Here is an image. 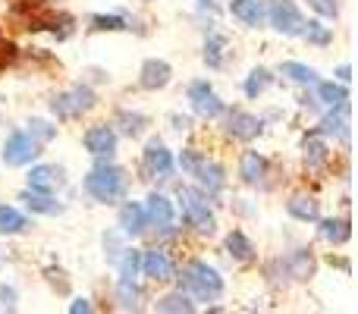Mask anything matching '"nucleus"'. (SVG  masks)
I'll use <instances>...</instances> for the list:
<instances>
[{
  "instance_id": "f257e3e1",
  "label": "nucleus",
  "mask_w": 358,
  "mask_h": 314,
  "mask_svg": "<svg viewBox=\"0 0 358 314\" xmlns=\"http://www.w3.org/2000/svg\"><path fill=\"white\" fill-rule=\"evenodd\" d=\"M179 290L192 292V296L201 299V302H214V299L223 296V280L210 264L192 261V264L182 271V277H179Z\"/></svg>"
},
{
  "instance_id": "f03ea898",
  "label": "nucleus",
  "mask_w": 358,
  "mask_h": 314,
  "mask_svg": "<svg viewBox=\"0 0 358 314\" xmlns=\"http://www.w3.org/2000/svg\"><path fill=\"white\" fill-rule=\"evenodd\" d=\"M85 189H88V195H92V198L110 204V201H117V198H123V192H126V173L120 170V166L101 164V166H94V170L85 176Z\"/></svg>"
},
{
  "instance_id": "7ed1b4c3",
  "label": "nucleus",
  "mask_w": 358,
  "mask_h": 314,
  "mask_svg": "<svg viewBox=\"0 0 358 314\" xmlns=\"http://www.w3.org/2000/svg\"><path fill=\"white\" fill-rule=\"evenodd\" d=\"M179 201H182V220L189 227H195L198 233H214L217 223H214V214H210L208 201H204L201 192L195 189H179Z\"/></svg>"
},
{
  "instance_id": "20e7f679",
  "label": "nucleus",
  "mask_w": 358,
  "mask_h": 314,
  "mask_svg": "<svg viewBox=\"0 0 358 314\" xmlns=\"http://www.w3.org/2000/svg\"><path fill=\"white\" fill-rule=\"evenodd\" d=\"M94 104H98V98H94L92 88L76 85V88H69V92L57 94V98L50 101V110H54L60 120H73V117H82V113H88Z\"/></svg>"
},
{
  "instance_id": "39448f33",
  "label": "nucleus",
  "mask_w": 358,
  "mask_h": 314,
  "mask_svg": "<svg viewBox=\"0 0 358 314\" xmlns=\"http://www.w3.org/2000/svg\"><path fill=\"white\" fill-rule=\"evenodd\" d=\"M267 19H271V25L280 31V35H302L305 31V16L299 13V6L292 3V0H271V6H267Z\"/></svg>"
},
{
  "instance_id": "423d86ee",
  "label": "nucleus",
  "mask_w": 358,
  "mask_h": 314,
  "mask_svg": "<svg viewBox=\"0 0 358 314\" xmlns=\"http://www.w3.org/2000/svg\"><path fill=\"white\" fill-rule=\"evenodd\" d=\"M38 155H41V151H38V142L31 136H25V132H13L3 145V164L6 166H25Z\"/></svg>"
},
{
  "instance_id": "0eeeda50",
  "label": "nucleus",
  "mask_w": 358,
  "mask_h": 314,
  "mask_svg": "<svg viewBox=\"0 0 358 314\" xmlns=\"http://www.w3.org/2000/svg\"><path fill=\"white\" fill-rule=\"evenodd\" d=\"M189 101H192V107H195L198 117L214 120V117H220L223 113V101L217 98L214 88H210L208 82H195V85L189 88Z\"/></svg>"
},
{
  "instance_id": "6e6552de",
  "label": "nucleus",
  "mask_w": 358,
  "mask_h": 314,
  "mask_svg": "<svg viewBox=\"0 0 358 314\" xmlns=\"http://www.w3.org/2000/svg\"><path fill=\"white\" fill-rule=\"evenodd\" d=\"M85 148H88V155H94L98 160L110 157L117 151V132L110 126H94V129L85 132Z\"/></svg>"
},
{
  "instance_id": "1a4fd4ad",
  "label": "nucleus",
  "mask_w": 358,
  "mask_h": 314,
  "mask_svg": "<svg viewBox=\"0 0 358 314\" xmlns=\"http://www.w3.org/2000/svg\"><path fill=\"white\" fill-rule=\"evenodd\" d=\"M227 132L233 138H239V142H252V138L261 136V120L245 110H233L227 117Z\"/></svg>"
},
{
  "instance_id": "9d476101",
  "label": "nucleus",
  "mask_w": 358,
  "mask_h": 314,
  "mask_svg": "<svg viewBox=\"0 0 358 314\" xmlns=\"http://www.w3.org/2000/svg\"><path fill=\"white\" fill-rule=\"evenodd\" d=\"M170 76H173V69H170L167 60H145L142 73H138V85L148 88V92H157V88L170 85Z\"/></svg>"
},
{
  "instance_id": "9b49d317",
  "label": "nucleus",
  "mask_w": 358,
  "mask_h": 314,
  "mask_svg": "<svg viewBox=\"0 0 358 314\" xmlns=\"http://www.w3.org/2000/svg\"><path fill=\"white\" fill-rule=\"evenodd\" d=\"M145 166H148L151 176L167 179L173 173V155L161 142H148V148H145Z\"/></svg>"
},
{
  "instance_id": "f8f14e48",
  "label": "nucleus",
  "mask_w": 358,
  "mask_h": 314,
  "mask_svg": "<svg viewBox=\"0 0 358 314\" xmlns=\"http://www.w3.org/2000/svg\"><path fill=\"white\" fill-rule=\"evenodd\" d=\"M142 267H145V277L157 280V283H167V280L176 277V267L167 258V252H148L142 258Z\"/></svg>"
},
{
  "instance_id": "ddd939ff",
  "label": "nucleus",
  "mask_w": 358,
  "mask_h": 314,
  "mask_svg": "<svg viewBox=\"0 0 358 314\" xmlns=\"http://www.w3.org/2000/svg\"><path fill=\"white\" fill-rule=\"evenodd\" d=\"M192 176H198V183L208 189V195H217V192L227 185V176H223V166L214 164V160H198V166L192 170Z\"/></svg>"
},
{
  "instance_id": "4468645a",
  "label": "nucleus",
  "mask_w": 358,
  "mask_h": 314,
  "mask_svg": "<svg viewBox=\"0 0 358 314\" xmlns=\"http://www.w3.org/2000/svg\"><path fill=\"white\" fill-rule=\"evenodd\" d=\"M145 217H148L155 227L170 229V227H173V204H170V198H164V195H157V192H151V195H148V204H145Z\"/></svg>"
},
{
  "instance_id": "2eb2a0df",
  "label": "nucleus",
  "mask_w": 358,
  "mask_h": 314,
  "mask_svg": "<svg viewBox=\"0 0 358 314\" xmlns=\"http://www.w3.org/2000/svg\"><path fill=\"white\" fill-rule=\"evenodd\" d=\"M229 13H233L239 22L252 25V29H261L267 19V10L261 6V0H233V3H229Z\"/></svg>"
},
{
  "instance_id": "dca6fc26",
  "label": "nucleus",
  "mask_w": 358,
  "mask_h": 314,
  "mask_svg": "<svg viewBox=\"0 0 358 314\" xmlns=\"http://www.w3.org/2000/svg\"><path fill=\"white\" fill-rule=\"evenodd\" d=\"M63 185V173L57 170V166H35V170L29 173V189L31 192H57Z\"/></svg>"
},
{
  "instance_id": "f3484780",
  "label": "nucleus",
  "mask_w": 358,
  "mask_h": 314,
  "mask_svg": "<svg viewBox=\"0 0 358 314\" xmlns=\"http://www.w3.org/2000/svg\"><path fill=\"white\" fill-rule=\"evenodd\" d=\"M145 223H148V217H145V208L138 201H126L120 208V229L126 236H138L145 229Z\"/></svg>"
},
{
  "instance_id": "a211bd4d",
  "label": "nucleus",
  "mask_w": 358,
  "mask_h": 314,
  "mask_svg": "<svg viewBox=\"0 0 358 314\" xmlns=\"http://www.w3.org/2000/svg\"><path fill=\"white\" fill-rule=\"evenodd\" d=\"M239 173H242V179H245L248 185L264 183V176H267V160L261 157L258 151H248V155H242V166H239Z\"/></svg>"
},
{
  "instance_id": "6ab92c4d",
  "label": "nucleus",
  "mask_w": 358,
  "mask_h": 314,
  "mask_svg": "<svg viewBox=\"0 0 358 314\" xmlns=\"http://www.w3.org/2000/svg\"><path fill=\"white\" fill-rule=\"evenodd\" d=\"M283 264H286V271H289V277H296V280H308L311 273H315V258H311V252H305V248L292 252Z\"/></svg>"
},
{
  "instance_id": "aec40b11",
  "label": "nucleus",
  "mask_w": 358,
  "mask_h": 314,
  "mask_svg": "<svg viewBox=\"0 0 358 314\" xmlns=\"http://www.w3.org/2000/svg\"><path fill=\"white\" fill-rule=\"evenodd\" d=\"M22 201H25V208L35 210V214H60L63 210V204L54 201L48 192H31L29 189V192H22Z\"/></svg>"
},
{
  "instance_id": "412c9836",
  "label": "nucleus",
  "mask_w": 358,
  "mask_h": 314,
  "mask_svg": "<svg viewBox=\"0 0 358 314\" xmlns=\"http://www.w3.org/2000/svg\"><path fill=\"white\" fill-rule=\"evenodd\" d=\"M31 223L25 220L22 214H19L16 208H6V204H0V236H19L25 233Z\"/></svg>"
},
{
  "instance_id": "4be33fe9",
  "label": "nucleus",
  "mask_w": 358,
  "mask_h": 314,
  "mask_svg": "<svg viewBox=\"0 0 358 314\" xmlns=\"http://www.w3.org/2000/svg\"><path fill=\"white\" fill-rule=\"evenodd\" d=\"M321 236L327 242H334V245H346V242L352 239V227H349V220H324Z\"/></svg>"
},
{
  "instance_id": "5701e85b",
  "label": "nucleus",
  "mask_w": 358,
  "mask_h": 314,
  "mask_svg": "<svg viewBox=\"0 0 358 314\" xmlns=\"http://www.w3.org/2000/svg\"><path fill=\"white\" fill-rule=\"evenodd\" d=\"M289 214L296 217V220H317V201L315 198H308V195H296V198H289Z\"/></svg>"
},
{
  "instance_id": "b1692460",
  "label": "nucleus",
  "mask_w": 358,
  "mask_h": 314,
  "mask_svg": "<svg viewBox=\"0 0 358 314\" xmlns=\"http://www.w3.org/2000/svg\"><path fill=\"white\" fill-rule=\"evenodd\" d=\"M227 252L233 255L236 261H252L255 258V245L245 239V233H239V229L227 236Z\"/></svg>"
},
{
  "instance_id": "393cba45",
  "label": "nucleus",
  "mask_w": 358,
  "mask_h": 314,
  "mask_svg": "<svg viewBox=\"0 0 358 314\" xmlns=\"http://www.w3.org/2000/svg\"><path fill=\"white\" fill-rule=\"evenodd\" d=\"M157 311H164V314H179V311L192 314V311H195V305H192L189 296L179 290V292H170V296H164L161 302H157Z\"/></svg>"
},
{
  "instance_id": "a878e982",
  "label": "nucleus",
  "mask_w": 358,
  "mask_h": 314,
  "mask_svg": "<svg viewBox=\"0 0 358 314\" xmlns=\"http://www.w3.org/2000/svg\"><path fill=\"white\" fill-rule=\"evenodd\" d=\"M283 76L299 82V85H315L317 82V73L311 66H305V63H283Z\"/></svg>"
},
{
  "instance_id": "bb28decb",
  "label": "nucleus",
  "mask_w": 358,
  "mask_h": 314,
  "mask_svg": "<svg viewBox=\"0 0 358 314\" xmlns=\"http://www.w3.org/2000/svg\"><path fill=\"white\" fill-rule=\"evenodd\" d=\"M271 82L273 79H271V73H267V69H252V76L245 79V94H248V98H258V94L264 92Z\"/></svg>"
},
{
  "instance_id": "cd10ccee",
  "label": "nucleus",
  "mask_w": 358,
  "mask_h": 314,
  "mask_svg": "<svg viewBox=\"0 0 358 314\" xmlns=\"http://www.w3.org/2000/svg\"><path fill=\"white\" fill-rule=\"evenodd\" d=\"M317 94H321V101H327L330 107L343 104V101H349V92L343 85H334V82H321L317 85Z\"/></svg>"
},
{
  "instance_id": "c85d7f7f",
  "label": "nucleus",
  "mask_w": 358,
  "mask_h": 314,
  "mask_svg": "<svg viewBox=\"0 0 358 314\" xmlns=\"http://www.w3.org/2000/svg\"><path fill=\"white\" fill-rule=\"evenodd\" d=\"M117 299L123 302V308H138V299H142V292H138V286L132 283V280H120Z\"/></svg>"
},
{
  "instance_id": "c756f323",
  "label": "nucleus",
  "mask_w": 358,
  "mask_h": 314,
  "mask_svg": "<svg viewBox=\"0 0 358 314\" xmlns=\"http://www.w3.org/2000/svg\"><path fill=\"white\" fill-rule=\"evenodd\" d=\"M305 160H308V166H321L327 160V145L321 138H308L305 142Z\"/></svg>"
},
{
  "instance_id": "7c9ffc66",
  "label": "nucleus",
  "mask_w": 358,
  "mask_h": 314,
  "mask_svg": "<svg viewBox=\"0 0 358 314\" xmlns=\"http://www.w3.org/2000/svg\"><path fill=\"white\" fill-rule=\"evenodd\" d=\"M223 48H227V41H223L220 35L208 38V44H204V60H208V66H220L223 63Z\"/></svg>"
},
{
  "instance_id": "2f4dec72",
  "label": "nucleus",
  "mask_w": 358,
  "mask_h": 314,
  "mask_svg": "<svg viewBox=\"0 0 358 314\" xmlns=\"http://www.w3.org/2000/svg\"><path fill=\"white\" fill-rule=\"evenodd\" d=\"M138 267H142V252L129 248V252L123 255V264H120V273H123V280H136L138 277Z\"/></svg>"
},
{
  "instance_id": "473e14b6",
  "label": "nucleus",
  "mask_w": 358,
  "mask_h": 314,
  "mask_svg": "<svg viewBox=\"0 0 358 314\" xmlns=\"http://www.w3.org/2000/svg\"><path fill=\"white\" fill-rule=\"evenodd\" d=\"M305 38H308L311 44H330V29L321 22H305Z\"/></svg>"
},
{
  "instance_id": "72a5a7b5",
  "label": "nucleus",
  "mask_w": 358,
  "mask_h": 314,
  "mask_svg": "<svg viewBox=\"0 0 358 314\" xmlns=\"http://www.w3.org/2000/svg\"><path fill=\"white\" fill-rule=\"evenodd\" d=\"M29 136L35 138V142H50V138L57 136V129L50 123H44V120H31V123H29Z\"/></svg>"
},
{
  "instance_id": "f704fd0d",
  "label": "nucleus",
  "mask_w": 358,
  "mask_h": 314,
  "mask_svg": "<svg viewBox=\"0 0 358 314\" xmlns=\"http://www.w3.org/2000/svg\"><path fill=\"white\" fill-rule=\"evenodd\" d=\"M120 123H123L126 136H138V132H142V126L148 123V120H145L142 113H120Z\"/></svg>"
},
{
  "instance_id": "c9c22d12",
  "label": "nucleus",
  "mask_w": 358,
  "mask_h": 314,
  "mask_svg": "<svg viewBox=\"0 0 358 314\" xmlns=\"http://www.w3.org/2000/svg\"><path fill=\"white\" fill-rule=\"evenodd\" d=\"M92 22H94V29L98 31H123V29H129L126 19H120V16H94Z\"/></svg>"
},
{
  "instance_id": "e433bc0d",
  "label": "nucleus",
  "mask_w": 358,
  "mask_h": 314,
  "mask_svg": "<svg viewBox=\"0 0 358 314\" xmlns=\"http://www.w3.org/2000/svg\"><path fill=\"white\" fill-rule=\"evenodd\" d=\"M308 3L315 6L321 16H336V13H340V3H336V0H308Z\"/></svg>"
},
{
  "instance_id": "4c0bfd02",
  "label": "nucleus",
  "mask_w": 358,
  "mask_h": 314,
  "mask_svg": "<svg viewBox=\"0 0 358 314\" xmlns=\"http://www.w3.org/2000/svg\"><path fill=\"white\" fill-rule=\"evenodd\" d=\"M198 160H201V155L198 151H182V157H179V166H182L185 173H192L198 166Z\"/></svg>"
},
{
  "instance_id": "58836bf2",
  "label": "nucleus",
  "mask_w": 358,
  "mask_h": 314,
  "mask_svg": "<svg viewBox=\"0 0 358 314\" xmlns=\"http://www.w3.org/2000/svg\"><path fill=\"white\" fill-rule=\"evenodd\" d=\"M16 60V44H0V66Z\"/></svg>"
},
{
  "instance_id": "ea45409f",
  "label": "nucleus",
  "mask_w": 358,
  "mask_h": 314,
  "mask_svg": "<svg viewBox=\"0 0 358 314\" xmlns=\"http://www.w3.org/2000/svg\"><path fill=\"white\" fill-rule=\"evenodd\" d=\"M69 311H73V314H88V311H92V305H88V299H76V302L69 305Z\"/></svg>"
},
{
  "instance_id": "a19ab883",
  "label": "nucleus",
  "mask_w": 358,
  "mask_h": 314,
  "mask_svg": "<svg viewBox=\"0 0 358 314\" xmlns=\"http://www.w3.org/2000/svg\"><path fill=\"white\" fill-rule=\"evenodd\" d=\"M0 299H3L6 308H13V299H16V292H13V290H3V286H0Z\"/></svg>"
},
{
  "instance_id": "79ce46f5",
  "label": "nucleus",
  "mask_w": 358,
  "mask_h": 314,
  "mask_svg": "<svg viewBox=\"0 0 358 314\" xmlns=\"http://www.w3.org/2000/svg\"><path fill=\"white\" fill-rule=\"evenodd\" d=\"M336 76H340L343 82H349V79H352V69H349V66H340V73H336Z\"/></svg>"
},
{
  "instance_id": "37998d69",
  "label": "nucleus",
  "mask_w": 358,
  "mask_h": 314,
  "mask_svg": "<svg viewBox=\"0 0 358 314\" xmlns=\"http://www.w3.org/2000/svg\"><path fill=\"white\" fill-rule=\"evenodd\" d=\"M173 123H176V129H189V120L185 117H173Z\"/></svg>"
}]
</instances>
